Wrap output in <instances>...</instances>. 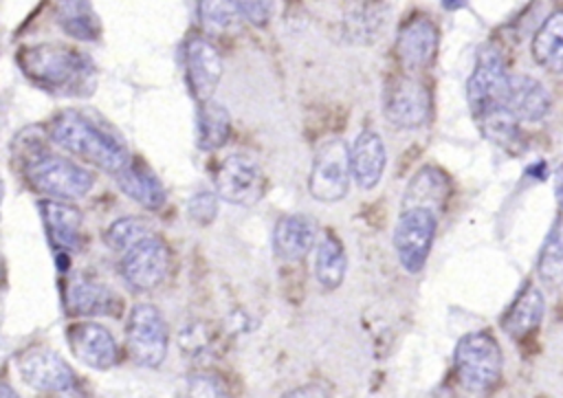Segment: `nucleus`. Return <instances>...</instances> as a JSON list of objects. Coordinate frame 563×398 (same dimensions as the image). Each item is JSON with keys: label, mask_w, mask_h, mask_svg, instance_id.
Returning a JSON list of instances; mask_svg holds the SVG:
<instances>
[{"label": "nucleus", "mask_w": 563, "mask_h": 398, "mask_svg": "<svg viewBox=\"0 0 563 398\" xmlns=\"http://www.w3.org/2000/svg\"><path fill=\"white\" fill-rule=\"evenodd\" d=\"M20 70L40 88L55 95L86 97L95 90V68L92 62L68 46L62 44H35L24 46L18 53Z\"/></svg>", "instance_id": "nucleus-1"}, {"label": "nucleus", "mask_w": 563, "mask_h": 398, "mask_svg": "<svg viewBox=\"0 0 563 398\" xmlns=\"http://www.w3.org/2000/svg\"><path fill=\"white\" fill-rule=\"evenodd\" d=\"M48 139L103 172L119 174L128 165L123 143L77 110H64L57 114L51 123Z\"/></svg>", "instance_id": "nucleus-2"}, {"label": "nucleus", "mask_w": 563, "mask_h": 398, "mask_svg": "<svg viewBox=\"0 0 563 398\" xmlns=\"http://www.w3.org/2000/svg\"><path fill=\"white\" fill-rule=\"evenodd\" d=\"M24 176L33 189L57 200L84 198L95 183L90 172L64 156H55L48 152L31 158L24 165Z\"/></svg>", "instance_id": "nucleus-3"}, {"label": "nucleus", "mask_w": 563, "mask_h": 398, "mask_svg": "<svg viewBox=\"0 0 563 398\" xmlns=\"http://www.w3.org/2000/svg\"><path fill=\"white\" fill-rule=\"evenodd\" d=\"M455 374L464 389L486 391L501 376V350L488 332H471L457 341Z\"/></svg>", "instance_id": "nucleus-4"}, {"label": "nucleus", "mask_w": 563, "mask_h": 398, "mask_svg": "<svg viewBox=\"0 0 563 398\" xmlns=\"http://www.w3.org/2000/svg\"><path fill=\"white\" fill-rule=\"evenodd\" d=\"M169 332L163 314L152 303H136L128 317L125 345L141 367H158L167 356Z\"/></svg>", "instance_id": "nucleus-5"}, {"label": "nucleus", "mask_w": 563, "mask_h": 398, "mask_svg": "<svg viewBox=\"0 0 563 398\" xmlns=\"http://www.w3.org/2000/svg\"><path fill=\"white\" fill-rule=\"evenodd\" d=\"M352 161L345 141L330 139L319 145L308 178L310 196L321 202L341 200L350 189Z\"/></svg>", "instance_id": "nucleus-6"}, {"label": "nucleus", "mask_w": 563, "mask_h": 398, "mask_svg": "<svg viewBox=\"0 0 563 398\" xmlns=\"http://www.w3.org/2000/svg\"><path fill=\"white\" fill-rule=\"evenodd\" d=\"M435 229L438 215L433 209L402 207L394 229V246L405 270H422L427 255L431 251V242L435 237Z\"/></svg>", "instance_id": "nucleus-7"}, {"label": "nucleus", "mask_w": 563, "mask_h": 398, "mask_svg": "<svg viewBox=\"0 0 563 398\" xmlns=\"http://www.w3.org/2000/svg\"><path fill=\"white\" fill-rule=\"evenodd\" d=\"M216 194L238 207H253L264 196V172L251 154H229L213 174Z\"/></svg>", "instance_id": "nucleus-8"}, {"label": "nucleus", "mask_w": 563, "mask_h": 398, "mask_svg": "<svg viewBox=\"0 0 563 398\" xmlns=\"http://www.w3.org/2000/svg\"><path fill=\"white\" fill-rule=\"evenodd\" d=\"M383 112L387 121L396 128H420L427 123L429 112H431V97L424 84L407 75L391 77L385 84L383 92Z\"/></svg>", "instance_id": "nucleus-9"}, {"label": "nucleus", "mask_w": 563, "mask_h": 398, "mask_svg": "<svg viewBox=\"0 0 563 398\" xmlns=\"http://www.w3.org/2000/svg\"><path fill=\"white\" fill-rule=\"evenodd\" d=\"M508 81H510V75L506 73L501 55L490 46L479 51L475 70L466 81V97L473 114L477 117L490 108L506 106Z\"/></svg>", "instance_id": "nucleus-10"}, {"label": "nucleus", "mask_w": 563, "mask_h": 398, "mask_svg": "<svg viewBox=\"0 0 563 398\" xmlns=\"http://www.w3.org/2000/svg\"><path fill=\"white\" fill-rule=\"evenodd\" d=\"M169 268V251L156 235H147L128 251H123L121 273L130 288L152 290L156 288Z\"/></svg>", "instance_id": "nucleus-11"}, {"label": "nucleus", "mask_w": 563, "mask_h": 398, "mask_svg": "<svg viewBox=\"0 0 563 398\" xmlns=\"http://www.w3.org/2000/svg\"><path fill=\"white\" fill-rule=\"evenodd\" d=\"M22 380L46 394H62L75 385V374L66 361L48 347H29L18 356Z\"/></svg>", "instance_id": "nucleus-12"}, {"label": "nucleus", "mask_w": 563, "mask_h": 398, "mask_svg": "<svg viewBox=\"0 0 563 398\" xmlns=\"http://www.w3.org/2000/svg\"><path fill=\"white\" fill-rule=\"evenodd\" d=\"M224 64L218 48L205 37H191L185 48V73L191 97L198 103H205L213 97Z\"/></svg>", "instance_id": "nucleus-13"}, {"label": "nucleus", "mask_w": 563, "mask_h": 398, "mask_svg": "<svg viewBox=\"0 0 563 398\" xmlns=\"http://www.w3.org/2000/svg\"><path fill=\"white\" fill-rule=\"evenodd\" d=\"M438 51V29L427 15H411L398 31L396 57L407 73L427 68Z\"/></svg>", "instance_id": "nucleus-14"}, {"label": "nucleus", "mask_w": 563, "mask_h": 398, "mask_svg": "<svg viewBox=\"0 0 563 398\" xmlns=\"http://www.w3.org/2000/svg\"><path fill=\"white\" fill-rule=\"evenodd\" d=\"M66 339L73 354L88 367L108 369L119 358L114 336L99 323H92V321L73 323L66 332Z\"/></svg>", "instance_id": "nucleus-15"}, {"label": "nucleus", "mask_w": 563, "mask_h": 398, "mask_svg": "<svg viewBox=\"0 0 563 398\" xmlns=\"http://www.w3.org/2000/svg\"><path fill=\"white\" fill-rule=\"evenodd\" d=\"M37 207L51 242L57 248L77 251L81 246V211L57 198L40 200Z\"/></svg>", "instance_id": "nucleus-16"}, {"label": "nucleus", "mask_w": 563, "mask_h": 398, "mask_svg": "<svg viewBox=\"0 0 563 398\" xmlns=\"http://www.w3.org/2000/svg\"><path fill=\"white\" fill-rule=\"evenodd\" d=\"M350 161H352V176L356 185L361 189L376 187L387 163L383 139L372 130H363L352 145Z\"/></svg>", "instance_id": "nucleus-17"}, {"label": "nucleus", "mask_w": 563, "mask_h": 398, "mask_svg": "<svg viewBox=\"0 0 563 398\" xmlns=\"http://www.w3.org/2000/svg\"><path fill=\"white\" fill-rule=\"evenodd\" d=\"M314 244V224L308 215L290 213L282 215L273 231L275 255L288 262L303 259Z\"/></svg>", "instance_id": "nucleus-18"}, {"label": "nucleus", "mask_w": 563, "mask_h": 398, "mask_svg": "<svg viewBox=\"0 0 563 398\" xmlns=\"http://www.w3.org/2000/svg\"><path fill=\"white\" fill-rule=\"evenodd\" d=\"M506 106L521 121H541L550 110V97L537 79L528 75H510Z\"/></svg>", "instance_id": "nucleus-19"}, {"label": "nucleus", "mask_w": 563, "mask_h": 398, "mask_svg": "<svg viewBox=\"0 0 563 398\" xmlns=\"http://www.w3.org/2000/svg\"><path fill=\"white\" fill-rule=\"evenodd\" d=\"M66 306L73 314L95 317V314H117L121 308V301L103 284L90 281V279H77L68 288Z\"/></svg>", "instance_id": "nucleus-20"}, {"label": "nucleus", "mask_w": 563, "mask_h": 398, "mask_svg": "<svg viewBox=\"0 0 563 398\" xmlns=\"http://www.w3.org/2000/svg\"><path fill=\"white\" fill-rule=\"evenodd\" d=\"M385 4L380 0H356L343 9L341 33L350 42H372L385 24Z\"/></svg>", "instance_id": "nucleus-21"}, {"label": "nucleus", "mask_w": 563, "mask_h": 398, "mask_svg": "<svg viewBox=\"0 0 563 398\" xmlns=\"http://www.w3.org/2000/svg\"><path fill=\"white\" fill-rule=\"evenodd\" d=\"M117 183L123 194L150 211H158L165 204V189L161 180L141 163H128L117 174Z\"/></svg>", "instance_id": "nucleus-22"}, {"label": "nucleus", "mask_w": 563, "mask_h": 398, "mask_svg": "<svg viewBox=\"0 0 563 398\" xmlns=\"http://www.w3.org/2000/svg\"><path fill=\"white\" fill-rule=\"evenodd\" d=\"M543 297L534 286H526L519 297L515 299V303L508 308L506 317L501 319V328L515 336V339H523L528 334H532L541 319H543Z\"/></svg>", "instance_id": "nucleus-23"}, {"label": "nucleus", "mask_w": 563, "mask_h": 398, "mask_svg": "<svg viewBox=\"0 0 563 398\" xmlns=\"http://www.w3.org/2000/svg\"><path fill=\"white\" fill-rule=\"evenodd\" d=\"M231 134V117L224 106L216 101L198 103L196 112V141L200 150L216 152L220 150Z\"/></svg>", "instance_id": "nucleus-24"}, {"label": "nucleus", "mask_w": 563, "mask_h": 398, "mask_svg": "<svg viewBox=\"0 0 563 398\" xmlns=\"http://www.w3.org/2000/svg\"><path fill=\"white\" fill-rule=\"evenodd\" d=\"M532 57L548 70L563 73V11L552 13L532 40Z\"/></svg>", "instance_id": "nucleus-25"}, {"label": "nucleus", "mask_w": 563, "mask_h": 398, "mask_svg": "<svg viewBox=\"0 0 563 398\" xmlns=\"http://www.w3.org/2000/svg\"><path fill=\"white\" fill-rule=\"evenodd\" d=\"M345 268H347V259H345L343 244L332 233H325L323 240L319 242L317 255H314V277H317V281L323 288L332 290V288L341 286V281L345 277Z\"/></svg>", "instance_id": "nucleus-26"}, {"label": "nucleus", "mask_w": 563, "mask_h": 398, "mask_svg": "<svg viewBox=\"0 0 563 398\" xmlns=\"http://www.w3.org/2000/svg\"><path fill=\"white\" fill-rule=\"evenodd\" d=\"M446 189L449 187H446L444 176L438 169L424 167L411 178V183L402 196V207H427V209L435 211V207L442 204Z\"/></svg>", "instance_id": "nucleus-27"}, {"label": "nucleus", "mask_w": 563, "mask_h": 398, "mask_svg": "<svg viewBox=\"0 0 563 398\" xmlns=\"http://www.w3.org/2000/svg\"><path fill=\"white\" fill-rule=\"evenodd\" d=\"M242 18L233 0H198V22L211 35L238 31Z\"/></svg>", "instance_id": "nucleus-28"}, {"label": "nucleus", "mask_w": 563, "mask_h": 398, "mask_svg": "<svg viewBox=\"0 0 563 398\" xmlns=\"http://www.w3.org/2000/svg\"><path fill=\"white\" fill-rule=\"evenodd\" d=\"M537 270L548 286L563 284V218H556L554 226L550 229L539 255Z\"/></svg>", "instance_id": "nucleus-29"}, {"label": "nucleus", "mask_w": 563, "mask_h": 398, "mask_svg": "<svg viewBox=\"0 0 563 398\" xmlns=\"http://www.w3.org/2000/svg\"><path fill=\"white\" fill-rule=\"evenodd\" d=\"M68 4H64L59 9V24L62 29L77 37V40H97L99 37V20L92 13L90 4L86 0H66Z\"/></svg>", "instance_id": "nucleus-30"}, {"label": "nucleus", "mask_w": 563, "mask_h": 398, "mask_svg": "<svg viewBox=\"0 0 563 398\" xmlns=\"http://www.w3.org/2000/svg\"><path fill=\"white\" fill-rule=\"evenodd\" d=\"M484 136H488L490 141L504 145V147H510L512 141H517L519 136V128H517V117L512 114V110L508 106H497V108H490L482 114L475 117Z\"/></svg>", "instance_id": "nucleus-31"}, {"label": "nucleus", "mask_w": 563, "mask_h": 398, "mask_svg": "<svg viewBox=\"0 0 563 398\" xmlns=\"http://www.w3.org/2000/svg\"><path fill=\"white\" fill-rule=\"evenodd\" d=\"M147 235H152V233H150V226L143 218L125 215V218L114 220L108 226V231L103 233V240L114 251H128L130 246H134L136 242H141Z\"/></svg>", "instance_id": "nucleus-32"}, {"label": "nucleus", "mask_w": 563, "mask_h": 398, "mask_svg": "<svg viewBox=\"0 0 563 398\" xmlns=\"http://www.w3.org/2000/svg\"><path fill=\"white\" fill-rule=\"evenodd\" d=\"M189 218L198 224H211V220L218 213V198L211 191H198L189 202H187Z\"/></svg>", "instance_id": "nucleus-33"}, {"label": "nucleus", "mask_w": 563, "mask_h": 398, "mask_svg": "<svg viewBox=\"0 0 563 398\" xmlns=\"http://www.w3.org/2000/svg\"><path fill=\"white\" fill-rule=\"evenodd\" d=\"M187 387L191 396H227L229 389L222 385V380L216 374L209 372H194L187 378Z\"/></svg>", "instance_id": "nucleus-34"}, {"label": "nucleus", "mask_w": 563, "mask_h": 398, "mask_svg": "<svg viewBox=\"0 0 563 398\" xmlns=\"http://www.w3.org/2000/svg\"><path fill=\"white\" fill-rule=\"evenodd\" d=\"M233 2L238 4L244 20H249L255 26L268 24L273 15V0H233Z\"/></svg>", "instance_id": "nucleus-35"}, {"label": "nucleus", "mask_w": 563, "mask_h": 398, "mask_svg": "<svg viewBox=\"0 0 563 398\" xmlns=\"http://www.w3.org/2000/svg\"><path fill=\"white\" fill-rule=\"evenodd\" d=\"M442 4H444V9L455 11V9H462L466 4V0H442Z\"/></svg>", "instance_id": "nucleus-36"}, {"label": "nucleus", "mask_w": 563, "mask_h": 398, "mask_svg": "<svg viewBox=\"0 0 563 398\" xmlns=\"http://www.w3.org/2000/svg\"><path fill=\"white\" fill-rule=\"evenodd\" d=\"M306 394H312V396H323L325 391H321V389H297V391H290V396H306Z\"/></svg>", "instance_id": "nucleus-37"}, {"label": "nucleus", "mask_w": 563, "mask_h": 398, "mask_svg": "<svg viewBox=\"0 0 563 398\" xmlns=\"http://www.w3.org/2000/svg\"><path fill=\"white\" fill-rule=\"evenodd\" d=\"M556 198H559V204L563 207V180H561V185H559V189H556Z\"/></svg>", "instance_id": "nucleus-38"}]
</instances>
